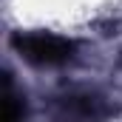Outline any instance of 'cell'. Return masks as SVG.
Here are the masks:
<instances>
[{
  "instance_id": "obj_1",
  "label": "cell",
  "mask_w": 122,
  "mask_h": 122,
  "mask_svg": "<svg viewBox=\"0 0 122 122\" xmlns=\"http://www.w3.org/2000/svg\"><path fill=\"white\" fill-rule=\"evenodd\" d=\"M11 43L20 51V57L31 65H62L74 57V43L51 31H26L17 34Z\"/></svg>"
}]
</instances>
